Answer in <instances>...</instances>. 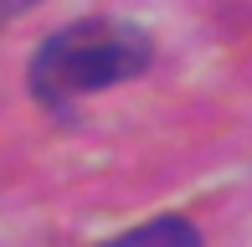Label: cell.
<instances>
[{"mask_svg": "<svg viewBox=\"0 0 252 247\" xmlns=\"http://www.w3.org/2000/svg\"><path fill=\"white\" fill-rule=\"evenodd\" d=\"M103 247H206V242H201L196 221H186V216H155V221H144V227L124 232V237H108Z\"/></svg>", "mask_w": 252, "mask_h": 247, "instance_id": "cell-2", "label": "cell"}, {"mask_svg": "<svg viewBox=\"0 0 252 247\" xmlns=\"http://www.w3.org/2000/svg\"><path fill=\"white\" fill-rule=\"evenodd\" d=\"M31 5H41V0H0V26H5L10 16H21V10H31Z\"/></svg>", "mask_w": 252, "mask_h": 247, "instance_id": "cell-3", "label": "cell"}, {"mask_svg": "<svg viewBox=\"0 0 252 247\" xmlns=\"http://www.w3.org/2000/svg\"><path fill=\"white\" fill-rule=\"evenodd\" d=\"M150 31L129 26V21H72L67 31H57L52 41H41L31 57V93L41 103L62 108L83 93H103V88L124 83V77L150 67Z\"/></svg>", "mask_w": 252, "mask_h": 247, "instance_id": "cell-1", "label": "cell"}]
</instances>
